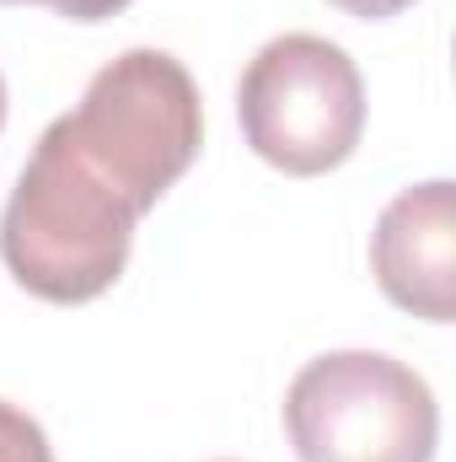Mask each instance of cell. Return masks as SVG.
<instances>
[{
	"mask_svg": "<svg viewBox=\"0 0 456 462\" xmlns=\"http://www.w3.org/2000/svg\"><path fill=\"white\" fill-rule=\"evenodd\" d=\"M54 129L134 216H145L194 167L205 108L183 60L167 49H129L87 81L81 103L54 118Z\"/></svg>",
	"mask_w": 456,
	"mask_h": 462,
	"instance_id": "2",
	"label": "cell"
},
{
	"mask_svg": "<svg viewBox=\"0 0 456 462\" xmlns=\"http://www.w3.org/2000/svg\"><path fill=\"white\" fill-rule=\"evenodd\" d=\"M236 118L247 145L290 172L317 178L354 156L365 134V81L339 43L317 32L269 38L236 87Z\"/></svg>",
	"mask_w": 456,
	"mask_h": 462,
	"instance_id": "4",
	"label": "cell"
},
{
	"mask_svg": "<svg viewBox=\"0 0 456 462\" xmlns=\"http://www.w3.org/2000/svg\"><path fill=\"white\" fill-rule=\"evenodd\" d=\"M134 221L140 216L49 124L0 210V258L38 301L81 307L123 274Z\"/></svg>",
	"mask_w": 456,
	"mask_h": 462,
	"instance_id": "1",
	"label": "cell"
},
{
	"mask_svg": "<svg viewBox=\"0 0 456 462\" xmlns=\"http://www.w3.org/2000/svg\"><path fill=\"white\" fill-rule=\"evenodd\" d=\"M285 430L301 462H435L441 409L414 365L381 349H333L296 371Z\"/></svg>",
	"mask_w": 456,
	"mask_h": 462,
	"instance_id": "3",
	"label": "cell"
},
{
	"mask_svg": "<svg viewBox=\"0 0 456 462\" xmlns=\"http://www.w3.org/2000/svg\"><path fill=\"white\" fill-rule=\"evenodd\" d=\"M370 269L392 307L451 323L456 312V210L451 183L430 178L403 189L370 231Z\"/></svg>",
	"mask_w": 456,
	"mask_h": 462,
	"instance_id": "5",
	"label": "cell"
},
{
	"mask_svg": "<svg viewBox=\"0 0 456 462\" xmlns=\"http://www.w3.org/2000/svg\"><path fill=\"white\" fill-rule=\"evenodd\" d=\"M0 124H5V81H0Z\"/></svg>",
	"mask_w": 456,
	"mask_h": 462,
	"instance_id": "9",
	"label": "cell"
},
{
	"mask_svg": "<svg viewBox=\"0 0 456 462\" xmlns=\"http://www.w3.org/2000/svg\"><path fill=\"white\" fill-rule=\"evenodd\" d=\"M328 5H339V11H349V16H360V22H387V16L408 11L414 0H328Z\"/></svg>",
	"mask_w": 456,
	"mask_h": 462,
	"instance_id": "8",
	"label": "cell"
},
{
	"mask_svg": "<svg viewBox=\"0 0 456 462\" xmlns=\"http://www.w3.org/2000/svg\"><path fill=\"white\" fill-rule=\"evenodd\" d=\"M0 462H54L43 425L27 409L5 403V398H0Z\"/></svg>",
	"mask_w": 456,
	"mask_h": 462,
	"instance_id": "6",
	"label": "cell"
},
{
	"mask_svg": "<svg viewBox=\"0 0 456 462\" xmlns=\"http://www.w3.org/2000/svg\"><path fill=\"white\" fill-rule=\"evenodd\" d=\"M32 5H49V11L70 16V22H108V16H118L129 0H32Z\"/></svg>",
	"mask_w": 456,
	"mask_h": 462,
	"instance_id": "7",
	"label": "cell"
}]
</instances>
